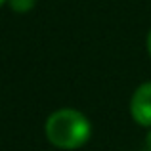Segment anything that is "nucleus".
I'll list each match as a JSON object with an SVG mask.
<instances>
[{
  "instance_id": "3",
  "label": "nucleus",
  "mask_w": 151,
  "mask_h": 151,
  "mask_svg": "<svg viewBox=\"0 0 151 151\" xmlns=\"http://www.w3.org/2000/svg\"><path fill=\"white\" fill-rule=\"evenodd\" d=\"M8 2H10V8L14 12H17V14H25V12H29L31 8L35 6L37 0H8Z\"/></svg>"
},
{
  "instance_id": "1",
  "label": "nucleus",
  "mask_w": 151,
  "mask_h": 151,
  "mask_svg": "<svg viewBox=\"0 0 151 151\" xmlns=\"http://www.w3.org/2000/svg\"><path fill=\"white\" fill-rule=\"evenodd\" d=\"M46 138L52 145L61 149H77L90 138V122L75 109H59L46 121Z\"/></svg>"
},
{
  "instance_id": "4",
  "label": "nucleus",
  "mask_w": 151,
  "mask_h": 151,
  "mask_svg": "<svg viewBox=\"0 0 151 151\" xmlns=\"http://www.w3.org/2000/svg\"><path fill=\"white\" fill-rule=\"evenodd\" d=\"M145 147H147V151H151V132L147 134V140H145Z\"/></svg>"
},
{
  "instance_id": "6",
  "label": "nucleus",
  "mask_w": 151,
  "mask_h": 151,
  "mask_svg": "<svg viewBox=\"0 0 151 151\" xmlns=\"http://www.w3.org/2000/svg\"><path fill=\"white\" fill-rule=\"evenodd\" d=\"M4 2H6V0H0V6H2V4H4Z\"/></svg>"
},
{
  "instance_id": "5",
  "label": "nucleus",
  "mask_w": 151,
  "mask_h": 151,
  "mask_svg": "<svg viewBox=\"0 0 151 151\" xmlns=\"http://www.w3.org/2000/svg\"><path fill=\"white\" fill-rule=\"evenodd\" d=\"M147 50H149V55H151V31H149V35H147Z\"/></svg>"
},
{
  "instance_id": "2",
  "label": "nucleus",
  "mask_w": 151,
  "mask_h": 151,
  "mask_svg": "<svg viewBox=\"0 0 151 151\" xmlns=\"http://www.w3.org/2000/svg\"><path fill=\"white\" fill-rule=\"evenodd\" d=\"M130 113L142 126H151V82H145L134 92L130 101Z\"/></svg>"
}]
</instances>
